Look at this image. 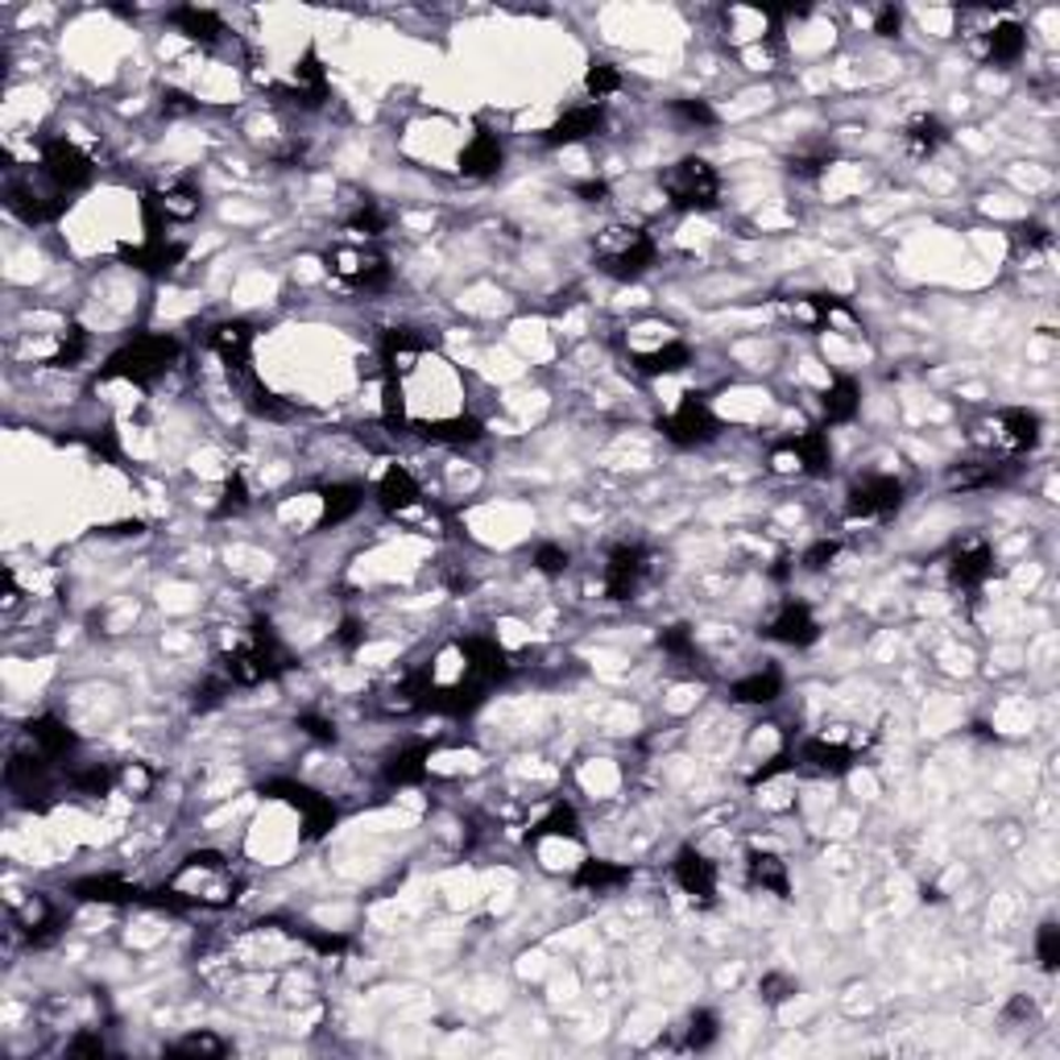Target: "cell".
<instances>
[{
    "mask_svg": "<svg viewBox=\"0 0 1060 1060\" xmlns=\"http://www.w3.org/2000/svg\"><path fill=\"white\" fill-rule=\"evenodd\" d=\"M431 770V746H423V742H414V746H407V750H398L386 762V779H390L393 787H407V783H423Z\"/></svg>",
    "mask_w": 1060,
    "mask_h": 1060,
    "instance_id": "31",
    "label": "cell"
},
{
    "mask_svg": "<svg viewBox=\"0 0 1060 1060\" xmlns=\"http://www.w3.org/2000/svg\"><path fill=\"white\" fill-rule=\"evenodd\" d=\"M779 468H796V473H812V477H824L829 473V440L824 431H804L796 440H787L783 452L775 456Z\"/></svg>",
    "mask_w": 1060,
    "mask_h": 1060,
    "instance_id": "19",
    "label": "cell"
},
{
    "mask_svg": "<svg viewBox=\"0 0 1060 1060\" xmlns=\"http://www.w3.org/2000/svg\"><path fill=\"white\" fill-rule=\"evenodd\" d=\"M543 837H567V841L581 837V816H576V808L572 804L551 808L548 816L530 829V841H543Z\"/></svg>",
    "mask_w": 1060,
    "mask_h": 1060,
    "instance_id": "38",
    "label": "cell"
},
{
    "mask_svg": "<svg viewBox=\"0 0 1060 1060\" xmlns=\"http://www.w3.org/2000/svg\"><path fill=\"white\" fill-rule=\"evenodd\" d=\"M162 100H166V104H162V108H166V112H179V117H183V112H191V108H195V100H191L187 91H174V87H171V91H166V96H162Z\"/></svg>",
    "mask_w": 1060,
    "mask_h": 1060,
    "instance_id": "56",
    "label": "cell"
},
{
    "mask_svg": "<svg viewBox=\"0 0 1060 1060\" xmlns=\"http://www.w3.org/2000/svg\"><path fill=\"white\" fill-rule=\"evenodd\" d=\"M501 162H506V150H501V141H497L489 129H477L473 138L464 141V150H461V174H464V179H473V183H480V179H494V174L501 171Z\"/></svg>",
    "mask_w": 1060,
    "mask_h": 1060,
    "instance_id": "21",
    "label": "cell"
},
{
    "mask_svg": "<svg viewBox=\"0 0 1060 1060\" xmlns=\"http://www.w3.org/2000/svg\"><path fill=\"white\" fill-rule=\"evenodd\" d=\"M327 270L340 278L353 291H381L390 286V261L381 249L365 245V240H348V245H332L324 253Z\"/></svg>",
    "mask_w": 1060,
    "mask_h": 1060,
    "instance_id": "6",
    "label": "cell"
},
{
    "mask_svg": "<svg viewBox=\"0 0 1060 1060\" xmlns=\"http://www.w3.org/2000/svg\"><path fill=\"white\" fill-rule=\"evenodd\" d=\"M125 261L141 270V274H171L174 266L183 261V245L166 237H145L138 249H125Z\"/></svg>",
    "mask_w": 1060,
    "mask_h": 1060,
    "instance_id": "24",
    "label": "cell"
},
{
    "mask_svg": "<svg viewBox=\"0 0 1060 1060\" xmlns=\"http://www.w3.org/2000/svg\"><path fill=\"white\" fill-rule=\"evenodd\" d=\"M717 1036H721L717 1015H713V1010H696V1015L688 1019L684 1048H688V1052H704V1048H709V1043L717 1040Z\"/></svg>",
    "mask_w": 1060,
    "mask_h": 1060,
    "instance_id": "39",
    "label": "cell"
},
{
    "mask_svg": "<svg viewBox=\"0 0 1060 1060\" xmlns=\"http://www.w3.org/2000/svg\"><path fill=\"white\" fill-rule=\"evenodd\" d=\"M171 21L179 34L187 42H199V46H216L224 37V21L212 9H174Z\"/></svg>",
    "mask_w": 1060,
    "mask_h": 1060,
    "instance_id": "30",
    "label": "cell"
},
{
    "mask_svg": "<svg viewBox=\"0 0 1060 1060\" xmlns=\"http://www.w3.org/2000/svg\"><path fill=\"white\" fill-rule=\"evenodd\" d=\"M904 506V485L895 477H866L857 480L850 497H845V513L850 518H862V522H878V518H890V513Z\"/></svg>",
    "mask_w": 1060,
    "mask_h": 1060,
    "instance_id": "11",
    "label": "cell"
},
{
    "mask_svg": "<svg viewBox=\"0 0 1060 1060\" xmlns=\"http://www.w3.org/2000/svg\"><path fill=\"white\" fill-rule=\"evenodd\" d=\"M37 174H42L51 187L63 191V195H75V191H84L87 183H91L96 166H91V158H87L75 141L51 138L37 150Z\"/></svg>",
    "mask_w": 1060,
    "mask_h": 1060,
    "instance_id": "8",
    "label": "cell"
},
{
    "mask_svg": "<svg viewBox=\"0 0 1060 1060\" xmlns=\"http://www.w3.org/2000/svg\"><path fill=\"white\" fill-rule=\"evenodd\" d=\"M663 435H668L675 447H701V444H713V440H717L721 423L701 398H684V402L663 419Z\"/></svg>",
    "mask_w": 1060,
    "mask_h": 1060,
    "instance_id": "10",
    "label": "cell"
},
{
    "mask_svg": "<svg viewBox=\"0 0 1060 1060\" xmlns=\"http://www.w3.org/2000/svg\"><path fill=\"white\" fill-rule=\"evenodd\" d=\"M377 506L386 513H393V518H402V513L423 506V489H419L411 468H402V464H390V468H386V477L377 480Z\"/></svg>",
    "mask_w": 1060,
    "mask_h": 1060,
    "instance_id": "17",
    "label": "cell"
},
{
    "mask_svg": "<svg viewBox=\"0 0 1060 1060\" xmlns=\"http://www.w3.org/2000/svg\"><path fill=\"white\" fill-rule=\"evenodd\" d=\"M220 668L228 684L253 688L274 680L286 663H282V647H278V638L270 634V626H249V630H240L237 638H232V647L224 650Z\"/></svg>",
    "mask_w": 1060,
    "mask_h": 1060,
    "instance_id": "1",
    "label": "cell"
},
{
    "mask_svg": "<svg viewBox=\"0 0 1060 1060\" xmlns=\"http://www.w3.org/2000/svg\"><path fill=\"white\" fill-rule=\"evenodd\" d=\"M659 187L680 212H713L721 204V174L704 158H680L675 166L659 174Z\"/></svg>",
    "mask_w": 1060,
    "mask_h": 1060,
    "instance_id": "5",
    "label": "cell"
},
{
    "mask_svg": "<svg viewBox=\"0 0 1060 1060\" xmlns=\"http://www.w3.org/2000/svg\"><path fill=\"white\" fill-rule=\"evenodd\" d=\"M767 638L783 642V647H808V642L821 638V626H816V617H812L804 601H787L783 609L770 617Z\"/></svg>",
    "mask_w": 1060,
    "mask_h": 1060,
    "instance_id": "18",
    "label": "cell"
},
{
    "mask_svg": "<svg viewBox=\"0 0 1060 1060\" xmlns=\"http://www.w3.org/2000/svg\"><path fill=\"white\" fill-rule=\"evenodd\" d=\"M584 87H588L593 104H601V100H609L617 87H621V75H617V67H609V63H593L588 75H584Z\"/></svg>",
    "mask_w": 1060,
    "mask_h": 1060,
    "instance_id": "41",
    "label": "cell"
},
{
    "mask_svg": "<svg viewBox=\"0 0 1060 1060\" xmlns=\"http://www.w3.org/2000/svg\"><path fill=\"white\" fill-rule=\"evenodd\" d=\"M621 883H630V870L617 866V862H581V870H576V887L597 890V895L621 887Z\"/></svg>",
    "mask_w": 1060,
    "mask_h": 1060,
    "instance_id": "37",
    "label": "cell"
},
{
    "mask_svg": "<svg viewBox=\"0 0 1060 1060\" xmlns=\"http://www.w3.org/2000/svg\"><path fill=\"white\" fill-rule=\"evenodd\" d=\"M179 360V340L174 336H162V332H145V336H133V340L117 348L108 365H104V377L112 381H129V386H150L158 377L171 369Z\"/></svg>",
    "mask_w": 1060,
    "mask_h": 1060,
    "instance_id": "2",
    "label": "cell"
},
{
    "mask_svg": "<svg viewBox=\"0 0 1060 1060\" xmlns=\"http://www.w3.org/2000/svg\"><path fill=\"white\" fill-rule=\"evenodd\" d=\"M71 1057H104V1040L100 1031H84V1036H75V1040L67 1043Z\"/></svg>",
    "mask_w": 1060,
    "mask_h": 1060,
    "instance_id": "53",
    "label": "cell"
},
{
    "mask_svg": "<svg viewBox=\"0 0 1060 1060\" xmlns=\"http://www.w3.org/2000/svg\"><path fill=\"white\" fill-rule=\"evenodd\" d=\"M171 890L183 895V904H199V907H228L237 899V878L228 870V862L220 854H191L179 874H174Z\"/></svg>",
    "mask_w": 1060,
    "mask_h": 1060,
    "instance_id": "4",
    "label": "cell"
},
{
    "mask_svg": "<svg viewBox=\"0 0 1060 1060\" xmlns=\"http://www.w3.org/2000/svg\"><path fill=\"white\" fill-rule=\"evenodd\" d=\"M862 407V393H857L854 377H837L829 390H824V419L829 423H850Z\"/></svg>",
    "mask_w": 1060,
    "mask_h": 1060,
    "instance_id": "35",
    "label": "cell"
},
{
    "mask_svg": "<svg viewBox=\"0 0 1060 1060\" xmlns=\"http://www.w3.org/2000/svg\"><path fill=\"white\" fill-rule=\"evenodd\" d=\"M1003 477H1007L1003 464H970V468H958L949 485L953 489H986V485H998Z\"/></svg>",
    "mask_w": 1060,
    "mask_h": 1060,
    "instance_id": "40",
    "label": "cell"
},
{
    "mask_svg": "<svg viewBox=\"0 0 1060 1060\" xmlns=\"http://www.w3.org/2000/svg\"><path fill=\"white\" fill-rule=\"evenodd\" d=\"M671 874H675V883H680V890L692 904L709 907L717 899V866L704 854H696V850H680L675 862H671Z\"/></svg>",
    "mask_w": 1060,
    "mask_h": 1060,
    "instance_id": "13",
    "label": "cell"
},
{
    "mask_svg": "<svg viewBox=\"0 0 1060 1060\" xmlns=\"http://www.w3.org/2000/svg\"><path fill=\"white\" fill-rule=\"evenodd\" d=\"M642 572H647V551L642 548H614L609 551V564H605V593L609 601H630L642 584Z\"/></svg>",
    "mask_w": 1060,
    "mask_h": 1060,
    "instance_id": "15",
    "label": "cell"
},
{
    "mask_svg": "<svg viewBox=\"0 0 1060 1060\" xmlns=\"http://www.w3.org/2000/svg\"><path fill=\"white\" fill-rule=\"evenodd\" d=\"M25 750L34 754L37 762H46V767H54L58 758H67L71 750H75V734H71L67 725L58 717H37L25 725Z\"/></svg>",
    "mask_w": 1060,
    "mask_h": 1060,
    "instance_id": "16",
    "label": "cell"
},
{
    "mask_svg": "<svg viewBox=\"0 0 1060 1060\" xmlns=\"http://www.w3.org/2000/svg\"><path fill=\"white\" fill-rule=\"evenodd\" d=\"M117 783L129 791V796H150V787H154V775L141 767V762H129V767L117 770Z\"/></svg>",
    "mask_w": 1060,
    "mask_h": 1060,
    "instance_id": "45",
    "label": "cell"
},
{
    "mask_svg": "<svg viewBox=\"0 0 1060 1060\" xmlns=\"http://www.w3.org/2000/svg\"><path fill=\"white\" fill-rule=\"evenodd\" d=\"M75 899L84 904H145L150 890H141L138 883H125V878H79L71 887Z\"/></svg>",
    "mask_w": 1060,
    "mask_h": 1060,
    "instance_id": "25",
    "label": "cell"
},
{
    "mask_svg": "<svg viewBox=\"0 0 1060 1060\" xmlns=\"http://www.w3.org/2000/svg\"><path fill=\"white\" fill-rule=\"evenodd\" d=\"M299 729L311 737H320V742H336V725H332L327 717H320V713H303V717H299Z\"/></svg>",
    "mask_w": 1060,
    "mask_h": 1060,
    "instance_id": "52",
    "label": "cell"
},
{
    "mask_svg": "<svg viewBox=\"0 0 1060 1060\" xmlns=\"http://www.w3.org/2000/svg\"><path fill=\"white\" fill-rule=\"evenodd\" d=\"M67 783L75 787L79 796H104L108 787L117 783V775H112V770H104V767H87V770H75Z\"/></svg>",
    "mask_w": 1060,
    "mask_h": 1060,
    "instance_id": "43",
    "label": "cell"
},
{
    "mask_svg": "<svg viewBox=\"0 0 1060 1060\" xmlns=\"http://www.w3.org/2000/svg\"><path fill=\"white\" fill-rule=\"evenodd\" d=\"M270 800H286V804L303 816V829H307V841H320L336 824V804L327 800V796H320V791H311V787L303 783H291V779H270V783L261 787Z\"/></svg>",
    "mask_w": 1060,
    "mask_h": 1060,
    "instance_id": "9",
    "label": "cell"
},
{
    "mask_svg": "<svg viewBox=\"0 0 1060 1060\" xmlns=\"http://www.w3.org/2000/svg\"><path fill=\"white\" fill-rule=\"evenodd\" d=\"M671 112H675L680 120H688V125H717V112H713L704 100H675Z\"/></svg>",
    "mask_w": 1060,
    "mask_h": 1060,
    "instance_id": "49",
    "label": "cell"
},
{
    "mask_svg": "<svg viewBox=\"0 0 1060 1060\" xmlns=\"http://www.w3.org/2000/svg\"><path fill=\"white\" fill-rule=\"evenodd\" d=\"M663 650H671V655H692V634H688V626H671V630H663Z\"/></svg>",
    "mask_w": 1060,
    "mask_h": 1060,
    "instance_id": "54",
    "label": "cell"
},
{
    "mask_svg": "<svg viewBox=\"0 0 1060 1060\" xmlns=\"http://www.w3.org/2000/svg\"><path fill=\"white\" fill-rule=\"evenodd\" d=\"M899 25H904V13H899V9H878V18H874V34L895 37V34H899Z\"/></svg>",
    "mask_w": 1060,
    "mask_h": 1060,
    "instance_id": "55",
    "label": "cell"
},
{
    "mask_svg": "<svg viewBox=\"0 0 1060 1060\" xmlns=\"http://www.w3.org/2000/svg\"><path fill=\"white\" fill-rule=\"evenodd\" d=\"M340 642H344V647H357V642H360V626H357V621H344V626H340Z\"/></svg>",
    "mask_w": 1060,
    "mask_h": 1060,
    "instance_id": "58",
    "label": "cell"
},
{
    "mask_svg": "<svg viewBox=\"0 0 1060 1060\" xmlns=\"http://www.w3.org/2000/svg\"><path fill=\"white\" fill-rule=\"evenodd\" d=\"M207 348L224 360L228 374H249V357H253V327L245 320H224L207 332Z\"/></svg>",
    "mask_w": 1060,
    "mask_h": 1060,
    "instance_id": "12",
    "label": "cell"
},
{
    "mask_svg": "<svg viewBox=\"0 0 1060 1060\" xmlns=\"http://www.w3.org/2000/svg\"><path fill=\"white\" fill-rule=\"evenodd\" d=\"M841 555V543H833V539H821V543H812V548L804 551V560L800 564L808 567V572H824V567L833 564Z\"/></svg>",
    "mask_w": 1060,
    "mask_h": 1060,
    "instance_id": "47",
    "label": "cell"
},
{
    "mask_svg": "<svg viewBox=\"0 0 1060 1060\" xmlns=\"http://www.w3.org/2000/svg\"><path fill=\"white\" fill-rule=\"evenodd\" d=\"M320 501H324L320 522H324V527H340V522H348V518L365 506V489L353 485V480H336V485H327L324 494H320Z\"/></svg>",
    "mask_w": 1060,
    "mask_h": 1060,
    "instance_id": "26",
    "label": "cell"
},
{
    "mask_svg": "<svg viewBox=\"0 0 1060 1060\" xmlns=\"http://www.w3.org/2000/svg\"><path fill=\"white\" fill-rule=\"evenodd\" d=\"M783 696V675H779V668H762V671H750L746 680H737L734 684V701L737 704H770Z\"/></svg>",
    "mask_w": 1060,
    "mask_h": 1060,
    "instance_id": "33",
    "label": "cell"
},
{
    "mask_svg": "<svg viewBox=\"0 0 1060 1060\" xmlns=\"http://www.w3.org/2000/svg\"><path fill=\"white\" fill-rule=\"evenodd\" d=\"M381 228H386V220H381V212H377V207H369V204L357 207V212L348 216V232H353V237H357V240H365V237H369V240L381 237Z\"/></svg>",
    "mask_w": 1060,
    "mask_h": 1060,
    "instance_id": "44",
    "label": "cell"
},
{
    "mask_svg": "<svg viewBox=\"0 0 1060 1060\" xmlns=\"http://www.w3.org/2000/svg\"><path fill=\"white\" fill-rule=\"evenodd\" d=\"M791 758H796V767H808L816 775H841V770L854 767V746H845V742L829 734H816L804 737L800 750H791Z\"/></svg>",
    "mask_w": 1060,
    "mask_h": 1060,
    "instance_id": "14",
    "label": "cell"
},
{
    "mask_svg": "<svg viewBox=\"0 0 1060 1060\" xmlns=\"http://www.w3.org/2000/svg\"><path fill=\"white\" fill-rule=\"evenodd\" d=\"M1024 46H1027V34L1024 25H1015V21H1003V25L986 30V58L998 63V67L1019 63V58H1024Z\"/></svg>",
    "mask_w": 1060,
    "mask_h": 1060,
    "instance_id": "32",
    "label": "cell"
},
{
    "mask_svg": "<svg viewBox=\"0 0 1060 1060\" xmlns=\"http://www.w3.org/2000/svg\"><path fill=\"white\" fill-rule=\"evenodd\" d=\"M601 125H605V112H601V104H572L564 117L555 120L548 129V145H576V141H588L601 133Z\"/></svg>",
    "mask_w": 1060,
    "mask_h": 1060,
    "instance_id": "20",
    "label": "cell"
},
{
    "mask_svg": "<svg viewBox=\"0 0 1060 1060\" xmlns=\"http://www.w3.org/2000/svg\"><path fill=\"white\" fill-rule=\"evenodd\" d=\"M576 195H584V204H605V183H584V187H576Z\"/></svg>",
    "mask_w": 1060,
    "mask_h": 1060,
    "instance_id": "57",
    "label": "cell"
},
{
    "mask_svg": "<svg viewBox=\"0 0 1060 1060\" xmlns=\"http://www.w3.org/2000/svg\"><path fill=\"white\" fill-rule=\"evenodd\" d=\"M991 567H994L991 548H986L982 539H970V543H961V548L949 555V581L958 584V588H977V584L991 576Z\"/></svg>",
    "mask_w": 1060,
    "mask_h": 1060,
    "instance_id": "23",
    "label": "cell"
},
{
    "mask_svg": "<svg viewBox=\"0 0 1060 1060\" xmlns=\"http://www.w3.org/2000/svg\"><path fill=\"white\" fill-rule=\"evenodd\" d=\"M534 567H539L543 576H564V572H567V551L555 548V543H543V548L534 551Z\"/></svg>",
    "mask_w": 1060,
    "mask_h": 1060,
    "instance_id": "46",
    "label": "cell"
},
{
    "mask_svg": "<svg viewBox=\"0 0 1060 1060\" xmlns=\"http://www.w3.org/2000/svg\"><path fill=\"white\" fill-rule=\"evenodd\" d=\"M944 141H949V129L937 117H928V112H920V117H911L904 125V145L911 158H932Z\"/></svg>",
    "mask_w": 1060,
    "mask_h": 1060,
    "instance_id": "29",
    "label": "cell"
},
{
    "mask_svg": "<svg viewBox=\"0 0 1060 1060\" xmlns=\"http://www.w3.org/2000/svg\"><path fill=\"white\" fill-rule=\"evenodd\" d=\"M171 1052H183V1057H224L228 1043H224L220 1036H212V1031H195V1036L174 1043Z\"/></svg>",
    "mask_w": 1060,
    "mask_h": 1060,
    "instance_id": "42",
    "label": "cell"
},
{
    "mask_svg": "<svg viewBox=\"0 0 1060 1060\" xmlns=\"http://www.w3.org/2000/svg\"><path fill=\"white\" fill-rule=\"evenodd\" d=\"M746 878H750V887L770 890V895H779V899H787V890H791L787 862L775 854H762V850H754V854L746 857Z\"/></svg>",
    "mask_w": 1060,
    "mask_h": 1060,
    "instance_id": "28",
    "label": "cell"
},
{
    "mask_svg": "<svg viewBox=\"0 0 1060 1060\" xmlns=\"http://www.w3.org/2000/svg\"><path fill=\"white\" fill-rule=\"evenodd\" d=\"M758 994H762L767 1003H787V998L796 994V982L783 974H767L762 982H758Z\"/></svg>",
    "mask_w": 1060,
    "mask_h": 1060,
    "instance_id": "50",
    "label": "cell"
},
{
    "mask_svg": "<svg viewBox=\"0 0 1060 1060\" xmlns=\"http://www.w3.org/2000/svg\"><path fill=\"white\" fill-rule=\"evenodd\" d=\"M593 253H597V266L609 278L634 282V278H642L650 266H655L659 249H655L650 232H642V228H634V224H609L605 232H597Z\"/></svg>",
    "mask_w": 1060,
    "mask_h": 1060,
    "instance_id": "3",
    "label": "cell"
},
{
    "mask_svg": "<svg viewBox=\"0 0 1060 1060\" xmlns=\"http://www.w3.org/2000/svg\"><path fill=\"white\" fill-rule=\"evenodd\" d=\"M1036 949H1040V965H1043V970H1057V961H1060L1057 923H1043V928H1040V941H1036Z\"/></svg>",
    "mask_w": 1060,
    "mask_h": 1060,
    "instance_id": "51",
    "label": "cell"
},
{
    "mask_svg": "<svg viewBox=\"0 0 1060 1060\" xmlns=\"http://www.w3.org/2000/svg\"><path fill=\"white\" fill-rule=\"evenodd\" d=\"M994 428V447H1003V452H1027V447L1040 444V414L1036 411H1003L998 419L991 423Z\"/></svg>",
    "mask_w": 1060,
    "mask_h": 1060,
    "instance_id": "22",
    "label": "cell"
},
{
    "mask_svg": "<svg viewBox=\"0 0 1060 1060\" xmlns=\"http://www.w3.org/2000/svg\"><path fill=\"white\" fill-rule=\"evenodd\" d=\"M286 96H291L294 104H307V108L327 100V79H324V67H320L315 51L303 54V63L294 67V79H291V87H286Z\"/></svg>",
    "mask_w": 1060,
    "mask_h": 1060,
    "instance_id": "27",
    "label": "cell"
},
{
    "mask_svg": "<svg viewBox=\"0 0 1060 1060\" xmlns=\"http://www.w3.org/2000/svg\"><path fill=\"white\" fill-rule=\"evenodd\" d=\"M480 435V423L477 419H468V414H456V419H440V423H428L423 428V440H431V444H477Z\"/></svg>",
    "mask_w": 1060,
    "mask_h": 1060,
    "instance_id": "36",
    "label": "cell"
},
{
    "mask_svg": "<svg viewBox=\"0 0 1060 1060\" xmlns=\"http://www.w3.org/2000/svg\"><path fill=\"white\" fill-rule=\"evenodd\" d=\"M249 506V494H245V480L240 477H232L228 485H224V494H220V506H216V513L220 518H228V513H240Z\"/></svg>",
    "mask_w": 1060,
    "mask_h": 1060,
    "instance_id": "48",
    "label": "cell"
},
{
    "mask_svg": "<svg viewBox=\"0 0 1060 1060\" xmlns=\"http://www.w3.org/2000/svg\"><path fill=\"white\" fill-rule=\"evenodd\" d=\"M4 204H9V212L18 216V220L25 224H51L58 220L63 212H67L71 195H63L58 187H51L42 174H21V179H9V187H4Z\"/></svg>",
    "mask_w": 1060,
    "mask_h": 1060,
    "instance_id": "7",
    "label": "cell"
},
{
    "mask_svg": "<svg viewBox=\"0 0 1060 1060\" xmlns=\"http://www.w3.org/2000/svg\"><path fill=\"white\" fill-rule=\"evenodd\" d=\"M688 360H692V348H688L680 336L675 340H668L663 348H655V353H647V357L634 360V369L647 377H663V374H680Z\"/></svg>",
    "mask_w": 1060,
    "mask_h": 1060,
    "instance_id": "34",
    "label": "cell"
}]
</instances>
